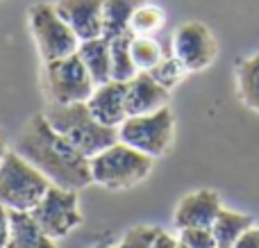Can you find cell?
Wrapping results in <instances>:
<instances>
[{
	"label": "cell",
	"mask_w": 259,
	"mask_h": 248,
	"mask_svg": "<svg viewBox=\"0 0 259 248\" xmlns=\"http://www.w3.org/2000/svg\"><path fill=\"white\" fill-rule=\"evenodd\" d=\"M16 153H21L36 171L50 180V185L64 189H84L94 182L89 157L80 153L71 141H66L44 114H36L25 123L16 141Z\"/></svg>",
	"instance_id": "1"
},
{
	"label": "cell",
	"mask_w": 259,
	"mask_h": 248,
	"mask_svg": "<svg viewBox=\"0 0 259 248\" xmlns=\"http://www.w3.org/2000/svg\"><path fill=\"white\" fill-rule=\"evenodd\" d=\"M44 116L64 139L71 141L89 159L118 141V128H109L105 123H100L91 114L87 103H71V105L50 103L48 109L44 112Z\"/></svg>",
	"instance_id": "2"
},
{
	"label": "cell",
	"mask_w": 259,
	"mask_h": 248,
	"mask_svg": "<svg viewBox=\"0 0 259 248\" xmlns=\"http://www.w3.org/2000/svg\"><path fill=\"white\" fill-rule=\"evenodd\" d=\"M91 178L96 185L107 187L112 191L130 189L143 182L152 171V157L139 153L137 148L123 144L121 139L109 148L100 150L89 159Z\"/></svg>",
	"instance_id": "3"
},
{
	"label": "cell",
	"mask_w": 259,
	"mask_h": 248,
	"mask_svg": "<svg viewBox=\"0 0 259 248\" xmlns=\"http://www.w3.org/2000/svg\"><path fill=\"white\" fill-rule=\"evenodd\" d=\"M50 180L41 171H36L21 153L7 150L0 162V205L7 210L30 212L41 200Z\"/></svg>",
	"instance_id": "4"
},
{
	"label": "cell",
	"mask_w": 259,
	"mask_h": 248,
	"mask_svg": "<svg viewBox=\"0 0 259 248\" xmlns=\"http://www.w3.org/2000/svg\"><path fill=\"white\" fill-rule=\"evenodd\" d=\"M175 137V116L170 107L157 109L150 114H139V116H127L118 126V139L123 144L137 148L139 153L150 155L152 159L168 153Z\"/></svg>",
	"instance_id": "5"
},
{
	"label": "cell",
	"mask_w": 259,
	"mask_h": 248,
	"mask_svg": "<svg viewBox=\"0 0 259 248\" xmlns=\"http://www.w3.org/2000/svg\"><path fill=\"white\" fill-rule=\"evenodd\" d=\"M44 89L48 100L55 105L87 103L96 89V82L77 53H73L53 62H44Z\"/></svg>",
	"instance_id": "6"
},
{
	"label": "cell",
	"mask_w": 259,
	"mask_h": 248,
	"mask_svg": "<svg viewBox=\"0 0 259 248\" xmlns=\"http://www.w3.org/2000/svg\"><path fill=\"white\" fill-rule=\"evenodd\" d=\"M30 27L44 62L73 55L80 46V39L66 21L57 14L55 5L39 3L30 9Z\"/></svg>",
	"instance_id": "7"
},
{
	"label": "cell",
	"mask_w": 259,
	"mask_h": 248,
	"mask_svg": "<svg viewBox=\"0 0 259 248\" xmlns=\"http://www.w3.org/2000/svg\"><path fill=\"white\" fill-rule=\"evenodd\" d=\"M32 219L39 223V228L55 241L64 239L68 232H73L82 223L80 214V198L75 189L50 185L41 200L30 210Z\"/></svg>",
	"instance_id": "8"
},
{
	"label": "cell",
	"mask_w": 259,
	"mask_h": 248,
	"mask_svg": "<svg viewBox=\"0 0 259 248\" xmlns=\"http://www.w3.org/2000/svg\"><path fill=\"white\" fill-rule=\"evenodd\" d=\"M219 53L211 30L200 21H189L175 30L173 34V55L182 62L189 73L205 71L211 66Z\"/></svg>",
	"instance_id": "9"
},
{
	"label": "cell",
	"mask_w": 259,
	"mask_h": 248,
	"mask_svg": "<svg viewBox=\"0 0 259 248\" xmlns=\"http://www.w3.org/2000/svg\"><path fill=\"white\" fill-rule=\"evenodd\" d=\"M55 9L80 41L103 36L105 0H57Z\"/></svg>",
	"instance_id": "10"
},
{
	"label": "cell",
	"mask_w": 259,
	"mask_h": 248,
	"mask_svg": "<svg viewBox=\"0 0 259 248\" xmlns=\"http://www.w3.org/2000/svg\"><path fill=\"white\" fill-rule=\"evenodd\" d=\"M223 210L221 196L214 189H198L187 194L178 203L173 214V223L178 230L184 228H211L219 212Z\"/></svg>",
	"instance_id": "11"
},
{
	"label": "cell",
	"mask_w": 259,
	"mask_h": 248,
	"mask_svg": "<svg viewBox=\"0 0 259 248\" xmlns=\"http://www.w3.org/2000/svg\"><path fill=\"white\" fill-rule=\"evenodd\" d=\"M170 100V91L161 87L148 71H139L132 80L125 82V105L127 116L150 114L166 107Z\"/></svg>",
	"instance_id": "12"
},
{
	"label": "cell",
	"mask_w": 259,
	"mask_h": 248,
	"mask_svg": "<svg viewBox=\"0 0 259 248\" xmlns=\"http://www.w3.org/2000/svg\"><path fill=\"white\" fill-rule=\"evenodd\" d=\"M87 105H89L91 114L100 123H105L109 128H118L127 118L125 82L109 80V82H103V85H96Z\"/></svg>",
	"instance_id": "13"
},
{
	"label": "cell",
	"mask_w": 259,
	"mask_h": 248,
	"mask_svg": "<svg viewBox=\"0 0 259 248\" xmlns=\"http://www.w3.org/2000/svg\"><path fill=\"white\" fill-rule=\"evenodd\" d=\"M7 248H57L55 239L48 237L32 219L30 212L9 210V241Z\"/></svg>",
	"instance_id": "14"
},
{
	"label": "cell",
	"mask_w": 259,
	"mask_h": 248,
	"mask_svg": "<svg viewBox=\"0 0 259 248\" xmlns=\"http://www.w3.org/2000/svg\"><path fill=\"white\" fill-rule=\"evenodd\" d=\"M77 57L87 66L89 75L94 77L96 85L112 80V50H109L107 36H96V39L80 41L77 46Z\"/></svg>",
	"instance_id": "15"
},
{
	"label": "cell",
	"mask_w": 259,
	"mask_h": 248,
	"mask_svg": "<svg viewBox=\"0 0 259 248\" xmlns=\"http://www.w3.org/2000/svg\"><path fill=\"white\" fill-rule=\"evenodd\" d=\"M250 226H255L250 214H241L234 212V210L223 208L216 217V221L211 223V232H214V239L219 248H232L234 241L243 235Z\"/></svg>",
	"instance_id": "16"
},
{
	"label": "cell",
	"mask_w": 259,
	"mask_h": 248,
	"mask_svg": "<svg viewBox=\"0 0 259 248\" xmlns=\"http://www.w3.org/2000/svg\"><path fill=\"white\" fill-rule=\"evenodd\" d=\"M146 0H105V25L103 36L114 39L121 34H132L130 32V21Z\"/></svg>",
	"instance_id": "17"
},
{
	"label": "cell",
	"mask_w": 259,
	"mask_h": 248,
	"mask_svg": "<svg viewBox=\"0 0 259 248\" xmlns=\"http://www.w3.org/2000/svg\"><path fill=\"white\" fill-rule=\"evenodd\" d=\"M237 94L248 109L259 114V55L237 62Z\"/></svg>",
	"instance_id": "18"
},
{
	"label": "cell",
	"mask_w": 259,
	"mask_h": 248,
	"mask_svg": "<svg viewBox=\"0 0 259 248\" xmlns=\"http://www.w3.org/2000/svg\"><path fill=\"white\" fill-rule=\"evenodd\" d=\"M130 41L132 34H121L109 39V50H112V80L127 82L139 73L137 64L130 53Z\"/></svg>",
	"instance_id": "19"
},
{
	"label": "cell",
	"mask_w": 259,
	"mask_h": 248,
	"mask_svg": "<svg viewBox=\"0 0 259 248\" xmlns=\"http://www.w3.org/2000/svg\"><path fill=\"white\" fill-rule=\"evenodd\" d=\"M130 53H132V59H134L139 71H152V68L164 59V50H161V46L157 44L152 36L132 34Z\"/></svg>",
	"instance_id": "20"
},
{
	"label": "cell",
	"mask_w": 259,
	"mask_h": 248,
	"mask_svg": "<svg viewBox=\"0 0 259 248\" xmlns=\"http://www.w3.org/2000/svg\"><path fill=\"white\" fill-rule=\"evenodd\" d=\"M166 16L157 5L143 3L141 7L134 12L132 21H130V32L132 34H141V36H150L152 32H157L161 25H164Z\"/></svg>",
	"instance_id": "21"
},
{
	"label": "cell",
	"mask_w": 259,
	"mask_h": 248,
	"mask_svg": "<svg viewBox=\"0 0 259 248\" xmlns=\"http://www.w3.org/2000/svg\"><path fill=\"white\" fill-rule=\"evenodd\" d=\"M148 73H150V75L155 77L161 87H166V89L170 91L184 77V73H189V71L182 66V62L173 55V57H164L155 68H152V71H148Z\"/></svg>",
	"instance_id": "22"
},
{
	"label": "cell",
	"mask_w": 259,
	"mask_h": 248,
	"mask_svg": "<svg viewBox=\"0 0 259 248\" xmlns=\"http://www.w3.org/2000/svg\"><path fill=\"white\" fill-rule=\"evenodd\" d=\"M159 230L161 228L157 226H134L125 232L118 248H152V241L159 235Z\"/></svg>",
	"instance_id": "23"
},
{
	"label": "cell",
	"mask_w": 259,
	"mask_h": 248,
	"mask_svg": "<svg viewBox=\"0 0 259 248\" xmlns=\"http://www.w3.org/2000/svg\"><path fill=\"white\" fill-rule=\"evenodd\" d=\"M178 239L191 248H216L211 228H184V230H180Z\"/></svg>",
	"instance_id": "24"
},
{
	"label": "cell",
	"mask_w": 259,
	"mask_h": 248,
	"mask_svg": "<svg viewBox=\"0 0 259 248\" xmlns=\"http://www.w3.org/2000/svg\"><path fill=\"white\" fill-rule=\"evenodd\" d=\"M232 248H259V226H250L237 241Z\"/></svg>",
	"instance_id": "25"
},
{
	"label": "cell",
	"mask_w": 259,
	"mask_h": 248,
	"mask_svg": "<svg viewBox=\"0 0 259 248\" xmlns=\"http://www.w3.org/2000/svg\"><path fill=\"white\" fill-rule=\"evenodd\" d=\"M9 241V210L0 205V248H7Z\"/></svg>",
	"instance_id": "26"
},
{
	"label": "cell",
	"mask_w": 259,
	"mask_h": 248,
	"mask_svg": "<svg viewBox=\"0 0 259 248\" xmlns=\"http://www.w3.org/2000/svg\"><path fill=\"white\" fill-rule=\"evenodd\" d=\"M180 239L173 235H168V232L159 230V235L155 237V241H152V248H178Z\"/></svg>",
	"instance_id": "27"
},
{
	"label": "cell",
	"mask_w": 259,
	"mask_h": 248,
	"mask_svg": "<svg viewBox=\"0 0 259 248\" xmlns=\"http://www.w3.org/2000/svg\"><path fill=\"white\" fill-rule=\"evenodd\" d=\"M5 155H7V144H5V137H3V132H0V162L5 159Z\"/></svg>",
	"instance_id": "28"
},
{
	"label": "cell",
	"mask_w": 259,
	"mask_h": 248,
	"mask_svg": "<svg viewBox=\"0 0 259 248\" xmlns=\"http://www.w3.org/2000/svg\"><path fill=\"white\" fill-rule=\"evenodd\" d=\"M94 248H118V244L116 246H112V244H96Z\"/></svg>",
	"instance_id": "29"
},
{
	"label": "cell",
	"mask_w": 259,
	"mask_h": 248,
	"mask_svg": "<svg viewBox=\"0 0 259 248\" xmlns=\"http://www.w3.org/2000/svg\"><path fill=\"white\" fill-rule=\"evenodd\" d=\"M178 248H191V246H187V244H182V241H180V244H178Z\"/></svg>",
	"instance_id": "30"
},
{
	"label": "cell",
	"mask_w": 259,
	"mask_h": 248,
	"mask_svg": "<svg viewBox=\"0 0 259 248\" xmlns=\"http://www.w3.org/2000/svg\"><path fill=\"white\" fill-rule=\"evenodd\" d=\"M216 248H219V246H216Z\"/></svg>",
	"instance_id": "31"
}]
</instances>
